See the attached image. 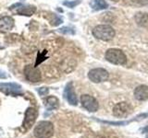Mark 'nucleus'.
I'll list each match as a JSON object with an SVG mask.
<instances>
[{
  "label": "nucleus",
  "instance_id": "f257e3e1",
  "mask_svg": "<svg viewBox=\"0 0 148 138\" xmlns=\"http://www.w3.org/2000/svg\"><path fill=\"white\" fill-rule=\"evenodd\" d=\"M34 135L36 138H50L54 135V125L51 122H40L34 127Z\"/></svg>",
  "mask_w": 148,
  "mask_h": 138
},
{
  "label": "nucleus",
  "instance_id": "0eeeda50",
  "mask_svg": "<svg viewBox=\"0 0 148 138\" xmlns=\"http://www.w3.org/2000/svg\"><path fill=\"white\" fill-rule=\"evenodd\" d=\"M24 74L28 80L32 83H37L42 79L41 72L35 66H27L24 68Z\"/></svg>",
  "mask_w": 148,
  "mask_h": 138
},
{
  "label": "nucleus",
  "instance_id": "9b49d317",
  "mask_svg": "<svg viewBox=\"0 0 148 138\" xmlns=\"http://www.w3.org/2000/svg\"><path fill=\"white\" fill-rule=\"evenodd\" d=\"M131 112V108L128 103L126 102H120L115 105L113 108V114L116 117H125Z\"/></svg>",
  "mask_w": 148,
  "mask_h": 138
},
{
  "label": "nucleus",
  "instance_id": "dca6fc26",
  "mask_svg": "<svg viewBox=\"0 0 148 138\" xmlns=\"http://www.w3.org/2000/svg\"><path fill=\"white\" fill-rule=\"evenodd\" d=\"M91 7L95 10H102V9L108 8V5L106 2V0H92V2L91 3Z\"/></svg>",
  "mask_w": 148,
  "mask_h": 138
},
{
  "label": "nucleus",
  "instance_id": "6ab92c4d",
  "mask_svg": "<svg viewBox=\"0 0 148 138\" xmlns=\"http://www.w3.org/2000/svg\"><path fill=\"white\" fill-rule=\"evenodd\" d=\"M59 32H61V33H64V34H66V33H73V31L71 30V29H69V28H61V29H59L58 30Z\"/></svg>",
  "mask_w": 148,
  "mask_h": 138
},
{
  "label": "nucleus",
  "instance_id": "f03ea898",
  "mask_svg": "<svg viewBox=\"0 0 148 138\" xmlns=\"http://www.w3.org/2000/svg\"><path fill=\"white\" fill-rule=\"evenodd\" d=\"M92 35L98 40L108 41L115 37V30L109 25H98L92 30Z\"/></svg>",
  "mask_w": 148,
  "mask_h": 138
},
{
  "label": "nucleus",
  "instance_id": "20e7f679",
  "mask_svg": "<svg viewBox=\"0 0 148 138\" xmlns=\"http://www.w3.org/2000/svg\"><path fill=\"white\" fill-rule=\"evenodd\" d=\"M109 74L104 68H95L88 73L89 79L94 83H101L108 79Z\"/></svg>",
  "mask_w": 148,
  "mask_h": 138
},
{
  "label": "nucleus",
  "instance_id": "2eb2a0df",
  "mask_svg": "<svg viewBox=\"0 0 148 138\" xmlns=\"http://www.w3.org/2000/svg\"><path fill=\"white\" fill-rule=\"evenodd\" d=\"M135 21L141 27H147L148 26V14L146 13H137L135 15Z\"/></svg>",
  "mask_w": 148,
  "mask_h": 138
},
{
  "label": "nucleus",
  "instance_id": "39448f33",
  "mask_svg": "<svg viewBox=\"0 0 148 138\" xmlns=\"http://www.w3.org/2000/svg\"><path fill=\"white\" fill-rule=\"evenodd\" d=\"M0 91L6 95L18 96L22 94V87L17 83H0Z\"/></svg>",
  "mask_w": 148,
  "mask_h": 138
},
{
  "label": "nucleus",
  "instance_id": "f8f14e48",
  "mask_svg": "<svg viewBox=\"0 0 148 138\" xmlns=\"http://www.w3.org/2000/svg\"><path fill=\"white\" fill-rule=\"evenodd\" d=\"M134 97L137 100L143 101L148 99V87L145 85H141L137 87L134 90Z\"/></svg>",
  "mask_w": 148,
  "mask_h": 138
},
{
  "label": "nucleus",
  "instance_id": "ddd939ff",
  "mask_svg": "<svg viewBox=\"0 0 148 138\" xmlns=\"http://www.w3.org/2000/svg\"><path fill=\"white\" fill-rule=\"evenodd\" d=\"M14 26V20L11 17L4 16L0 18V30L1 31H8L12 30Z\"/></svg>",
  "mask_w": 148,
  "mask_h": 138
},
{
  "label": "nucleus",
  "instance_id": "aec40b11",
  "mask_svg": "<svg viewBox=\"0 0 148 138\" xmlns=\"http://www.w3.org/2000/svg\"><path fill=\"white\" fill-rule=\"evenodd\" d=\"M63 4L65 5V6L69 7H74L78 4V1H76V2H68V1H66V2H63Z\"/></svg>",
  "mask_w": 148,
  "mask_h": 138
},
{
  "label": "nucleus",
  "instance_id": "a211bd4d",
  "mask_svg": "<svg viewBox=\"0 0 148 138\" xmlns=\"http://www.w3.org/2000/svg\"><path fill=\"white\" fill-rule=\"evenodd\" d=\"M37 92L40 96H46L49 93V89L47 87H40V89H37Z\"/></svg>",
  "mask_w": 148,
  "mask_h": 138
},
{
  "label": "nucleus",
  "instance_id": "412c9836",
  "mask_svg": "<svg viewBox=\"0 0 148 138\" xmlns=\"http://www.w3.org/2000/svg\"><path fill=\"white\" fill-rule=\"evenodd\" d=\"M7 76H6V74H5L3 71L0 70V78H6Z\"/></svg>",
  "mask_w": 148,
  "mask_h": 138
},
{
  "label": "nucleus",
  "instance_id": "423d86ee",
  "mask_svg": "<svg viewBox=\"0 0 148 138\" xmlns=\"http://www.w3.org/2000/svg\"><path fill=\"white\" fill-rule=\"evenodd\" d=\"M81 103L82 107L90 112H95L98 110V102L97 100L90 95H82L81 96Z\"/></svg>",
  "mask_w": 148,
  "mask_h": 138
},
{
  "label": "nucleus",
  "instance_id": "4be33fe9",
  "mask_svg": "<svg viewBox=\"0 0 148 138\" xmlns=\"http://www.w3.org/2000/svg\"><path fill=\"white\" fill-rule=\"evenodd\" d=\"M1 48H2V47H1V46H0V49H1Z\"/></svg>",
  "mask_w": 148,
  "mask_h": 138
},
{
  "label": "nucleus",
  "instance_id": "7ed1b4c3",
  "mask_svg": "<svg viewBox=\"0 0 148 138\" xmlns=\"http://www.w3.org/2000/svg\"><path fill=\"white\" fill-rule=\"evenodd\" d=\"M105 57L106 61L113 64H125L127 62V57L121 50L111 48L106 52Z\"/></svg>",
  "mask_w": 148,
  "mask_h": 138
},
{
  "label": "nucleus",
  "instance_id": "f3484780",
  "mask_svg": "<svg viewBox=\"0 0 148 138\" xmlns=\"http://www.w3.org/2000/svg\"><path fill=\"white\" fill-rule=\"evenodd\" d=\"M48 20L50 21V24L52 26H58L62 23V20L58 16L55 15V14H49V17H48Z\"/></svg>",
  "mask_w": 148,
  "mask_h": 138
},
{
  "label": "nucleus",
  "instance_id": "4468645a",
  "mask_svg": "<svg viewBox=\"0 0 148 138\" xmlns=\"http://www.w3.org/2000/svg\"><path fill=\"white\" fill-rule=\"evenodd\" d=\"M45 106L47 110H57L59 107V100L58 98H56L54 96L47 97L45 99Z\"/></svg>",
  "mask_w": 148,
  "mask_h": 138
},
{
  "label": "nucleus",
  "instance_id": "6e6552de",
  "mask_svg": "<svg viewBox=\"0 0 148 138\" xmlns=\"http://www.w3.org/2000/svg\"><path fill=\"white\" fill-rule=\"evenodd\" d=\"M37 110L34 108H28L25 112V116H24V120H23L22 122V126L26 130H29V129L34 125V122L36 121L37 118Z\"/></svg>",
  "mask_w": 148,
  "mask_h": 138
},
{
  "label": "nucleus",
  "instance_id": "9d476101",
  "mask_svg": "<svg viewBox=\"0 0 148 138\" xmlns=\"http://www.w3.org/2000/svg\"><path fill=\"white\" fill-rule=\"evenodd\" d=\"M64 97L71 105L76 106L78 104V99H77L75 91H74L72 83L69 82L66 85V87H65V89H64Z\"/></svg>",
  "mask_w": 148,
  "mask_h": 138
},
{
  "label": "nucleus",
  "instance_id": "1a4fd4ad",
  "mask_svg": "<svg viewBox=\"0 0 148 138\" xmlns=\"http://www.w3.org/2000/svg\"><path fill=\"white\" fill-rule=\"evenodd\" d=\"M10 9L16 14L23 16H32L36 11V7L34 6H24L21 4H16L10 7Z\"/></svg>",
  "mask_w": 148,
  "mask_h": 138
}]
</instances>
